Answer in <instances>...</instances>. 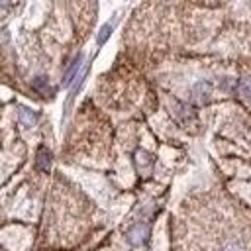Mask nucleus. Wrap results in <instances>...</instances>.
<instances>
[{
  "label": "nucleus",
  "instance_id": "obj_8",
  "mask_svg": "<svg viewBox=\"0 0 251 251\" xmlns=\"http://www.w3.org/2000/svg\"><path fill=\"white\" fill-rule=\"evenodd\" d=\"M110 31H112V25H110V24H106V25L100 29V33H98V43H104V41L108 39Z\"/></svg>",
  "mask_w": 251,
  "mask_h": 251
},
{
  "label": "nucleus",
  "instance_id": "obj_1",
  "mask_svg": "<svg viewBox=\"0 0 251 251\" xmlns=\"http://www.w3.org/2000/svg\"><path fill=\"white\" fill-rule=\"evenodd\" d=\"M210 94H212V84H210L208 80H198V82L192 86V96H194V100H198V102L210 100Z\"/></svg>",
  "mask_w": 251,
  "mask_h": 251
},
{
  "label": "nucleus",
  "instance_id": "obj_5",
  "mask_svg": "<svg viewBox=\"0 0 251 251\" xmlns=\"http://www.w3.org/2000/svg\"><path fill=\"white\" fill-rule=\"evenodd\" d=\"M20 120H22V124L25 127H29V126L35 124V114L31 110H27V108H20Z\"/></svg>",
  "mask_w": 251,
  "mask_h": 251
},
{
  "label": "nucleus",
  "instance_id": "obj_7",
  "mask_svg": "<svg viewBox=\"0 0 251 251\" xmlns=\"http://www.w3.org/2000/svg\"><path fill=\"white\" fill-rule=\"evenodd\" d=\"M239 94H241L243 98L251 100V76L241 78V82H239Z\"/></svg>",
  "mask_w": 251,
  "mask_h": 251
},
{
  "label": "nucleus",
  "instance_id": "obj_3",
  "mask_svg": "<svg viewBox=\"0 0 251 251\" xmlns=\"http://www.w3.org/2000/svg\"><path fill=\"white\" fill-rule=\"evenodd\" d=\"M218 251H247V245L241 239H229L224 245H220Z\"/></svg>",
  "mask_w": 251,
  "mask_h": 251
},
{
  "label": "nucleus",
  "instance_id": "obj_2",
  "mask_svg": "<svg viewBox=\"0 0 251 251\" xmlns=\"http://www.w3.org/2000/svg\"><path fill=\"white\" fill-rule=\"evenodd\" d=\"M127 237H129V241H131L133 245H141V243L145 241V237H147V227H145V226H135V227L127 233Z\"/></svg>",
  "mask_w": 251,
  "mask_h": 251
},
{
  "label": "nucleus",
  "instance_id": "obj_4",
  "mask_svg": "<svg viewBox=\"0 0 251 251\" xmlns=\"http://www.w3.org/2000/svg\"><path fill=\"white\" fill-rule=\"evenodd\" d=\"M80 63H82V57L80 55H76L75 57V61H73V65L69 67V71H67V75H65V84H69L73 78H75V75H76V71H78V67H80Z\"/></svg>",
  "mask_w": 251,
  "mask_h": 251
},
{
  "label": "nucleus",
  "instance_id": "obj_6",
  "mask_svg": "<svg viewBox=\"0 0 251 251\" xmlns=\"http://www.w3.org/2000/svg\"><path fill=\"white\" fill-rule=\"evenodd\" d=\"M49 165H51V155H49V151H47V149H41V151H39V155H37V167H39V169H43V171H47V169H49Z\"/></svg>",
  "mask_w": 251,
  "mask_h": 251
}]
</instances>
